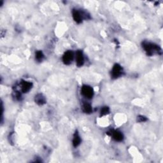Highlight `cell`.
I'll use <instances>...</instances> for the list:
<instances>
[{
	"label": "cell",
	"mask_w": 163,
	"mask_h": 163,
	"mask_svg": "<svg viewBox=\"0 0 163 163\" xmlns=\"http://www.w3.org/2000/svg\"><path fill=\"white\" fill-rule=\"evenodd\" d=\"M142 45H143V47L145 51H146L147 54L149 55H152L154 54H159L160 52H161L160 47L154 43L143 42Z\"/></svg>",
	"instance_id": "obj_1"
},
{
	"label": "cell",
	"mask_w": 163,
	"mask_h": 163,
	"mask_svg": "<svg viewBox=\"0 0 163 163\" xmlns=\"http://www.w3.org/2000/svg\"><path fill=\"white\" fill-rule=\"evenodd\" d=\"M81 91L82 95L88 99L92 98L94 95V91L93 88L90 86H88V85H83Z\"/></svg>",
	"instance_id": "obj_2"
},
{
	"label": "cell",
	"mask_w": 163,
	"mask_h": 163,
	"mask_svg": "<svg viewBox=\"0 0 163 163\" xmlns=\"http://www.w3.org/2000/svg\"><path fill=\"white\" fill-rule=\"evenodd\" d=\"M122 74V68L118 64H115L112 71V77L113 78H117Z\"/></svg>",
	"instance_id": "obj_3"
},
{
	"label": "cell",
	"mask_w": 163,
	"mask_h": 163,
	"mask_svg": "<svg viewBox=\"0 0 163 163\" xmlns=\"http://www.w3.org/2000/svg\"><path fill=\"white\" fill-rule=\"evenodd\" d=\"M73 59V53L71 50H68L64 53L63 57V63L65 64H70Z\"/></svg>",
	"instance_id": "obj_4"
},
{
	"label": "cell",
	"mask_w": 163,
	"mask_h": 163,
	"mask_svg": "<svg viewBox=\"0 0 163 163\" xmlns=\"http://www.w3.org/2000/svg\"><path fill=\"white\" fill-rule=\"evenodd\" d=\"M76 63L78 67L82 66L84 63V57L83 53L80 50L77 51L76 54Z\"/></svg>",
	"instance_id": "obj_5"
},
{
	"label": "cell",
	"mask_w": 163,
	"mask_h": 163,
	"mask_svg": "<svg viewBox=\"0 0 163 163\" xmlns=\"http://www.w3.org/2000/svg\"><path fill=\"white\" fill-rule=\"evenodd\" d=\"M32 84L31 82H26V81H23L21 83V90L22 92L24 93H28V91H30L31 89L32 88Z\"/></svg>",
	"instance_id": "obj_6"
},
{
	"label": "cell",
	"mask_w": 163,
	"mask_h": 163,
	"mask_svg": "<svg viewBox=\"0 0 163 163\" xmlns=\"http://www.w3.org/2000/svg\"><path fill=\"white\" fill-rule=\"evenodd\" d=\"M73 19L75 20V21L76 23L80 24L82 22V19H83L82 13L80 12V11H78L77 10H73Z\"/></svg>",
	"instance_id": "obj_7"
},
{
	"label": "cell",
	"mask_w": 163,
	"mask_h": 163,
	"mask_svg": "<svg viewBox=\"0 0 163 163\" xmlns=\"http://www.w3.org/2000/svg\"><path fill=\"white\" fill-rule=\"evenodd\" d=\"M115 140H116L117 141H121L123 140L124 136L122 134V133L118 131H113L110 134Z\"/></svg>",
	"instance_id": "obj_8"
},
{
	"label": "cell",
	"mask_w": 163,
	"mask_h": 163,
	"mask_svg": "<svg viewBox=\"0 0 163 163\" xmlns=\"http://www.w3.org/2000/svg\"><path fill=\"white\" fill-rule=\"evenodd\" d=\"M34 100L35 102L39 105H43L46 103V99L45 98V97H44L41 94H38L37 95L35 96Z\"/></svg>",
	"instance_id": "obj_9"
},
{
	"label": "cell",
	"mask_w": 163,
	"mask_h": 163,
	"mask_svg": "<svg viewBox=\"0 0 163 163\" xmlns=\"http://www.w3.org/2000/svg\"><path fill=\"white\" fill-rule=\"evenodd\" d=\"M80 142H81L80 137V136L78 135V132H76L73 136V146L75 147H78V145L80 144Z\"/></svg>",
	"instance_id": "obj_10"
},
{
	"label": "cell",
	"mask_w": 163,
	"mask_h": 163,
	"mask_svg": "<svg viewBox=\"0 0 163 163\" xmlns=\"http://www.w3.org/2000/svg\"><path fill=\"white\" fill-rule=\"evenodd\" d=\"M83 110L86 114H91L92 112H93V109L91 105L89 104V103H84V105H83Z\"/></svg>",
	"instance_id": "obj_11"
},
{
	"label": "cell",
	"mask_w": 163,
	"mask_h": 163,
	"mask_svg": "<svg viewBox=\"0 0 163 163\" xmlns=\"http://www.w3.org/2000/svg\"><path fill=\"white\" fill-rule=\"evenodd\" d=\"M110 113V108L108 106H104L101 110L100 112V115L101 116H103V115H106Z\"/></svg>",
	"instance_id": "obj_12"
},
{
	"label": "cell",
	"mask_w": 163,
	"mask_h": 163,
	"mask_svg": "<svg viewBox=\"0 0 163 163\" xmlns=\"http://www.w3.org/2000/svg\"><path fill=\"white\" fill-rule=\"evenodd\" d=\"M44 57V55L43 54V52L39 50V51H37L36 53V59L38 61H42V59Z\"/></svg>",
	"instance_id": "obj_13"
},
{
	"label": "cell",
	"mask_w": 163,
	"mask_h": 163,
	"mask_svg": "<svg viewBox=\"0 0 163 163\" xmlns=\"http://www.w3.org/2000/svg\"><path fill=\"white\" fill-rule=\"evenodd\" d=\"M147 118L144 117V116H141V115H140V116H138L137 118V120L138 122H145V121H147Z\"/></svg>",
	"instance_id": "obj_14"
}]
</instances>
